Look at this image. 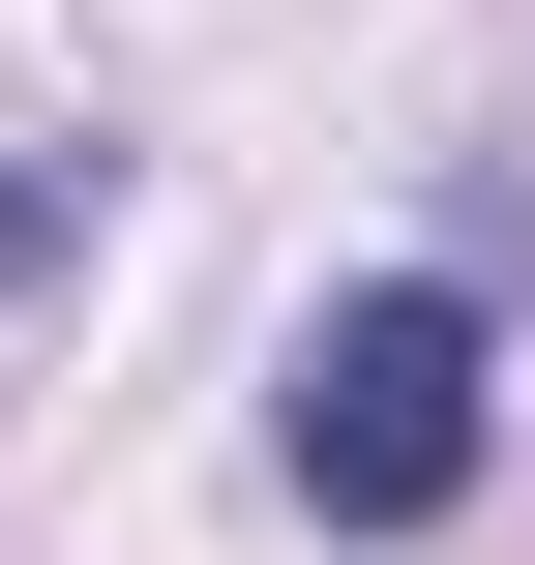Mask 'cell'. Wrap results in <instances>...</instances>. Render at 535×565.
Instances as JSON below:
<instances>
[{
  "mask_svg": "<svg viewBox=\"0 0 535 565\" xmlns=\"http://www.w3.org/2000/svg\"><path fill=\"white\" fill-rule=\"evenodd\" d=\"M268 447H298L328 536H417V507L506 447V268H357V298L298 328V417H268Z\"/></svg>",
  "mask_w": 535,
  "mask_h": 565,
  "instance_id": "1",
  "label": "cell"
},
{
  "mask_svg": "<svg viewBox=\"0 0 535 565\" xmlns=\"http://www.w3.org/2000/svg\"><path fill=\"white\" fill-rule=\"evenodd\" d=\"M60 209H89V179H60V149H30V179H0V298H30V268H60Z\"/></svg>",
  "mask_w": 535,
  "mask_h": 565,
  "instance_id": "2",
  "label": "cell"
}]
</instances>
